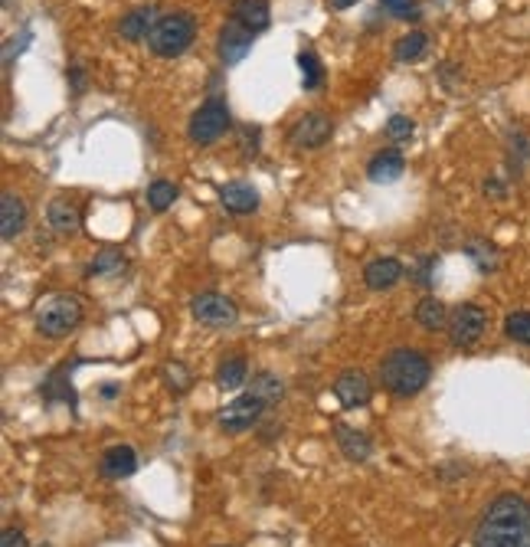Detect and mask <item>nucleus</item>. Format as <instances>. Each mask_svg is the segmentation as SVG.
Listing matches in <instances>:
<instances>
[{
  "label": "nucleus",
  "mask_w": 530,
  "mask_h": 547,
  "mask_svg": "<svg viewBox=\"0 0 530 547\" xmlns=\"http://www.w3.org/2000/svg\"><path fill=\"white\" fill-rule=\"evenodd\" d=\"M475 547H530V502L498 495L475 527Z\"/></svg>",
  "instance_id": "nucleus-1"
},
{
  "label": "nucleus",
  "mask_w": 530,
  "mask_h": 547,
  "mask_svg": "<svg viewBox=\"0 0 530 547\" xmlns=\"http://www.w3.org/2000/svg\"><path fill=\"white\" fill-rule=\"evenodd\" d=\"M380 377H383V387L393 396H416L422 387L429 384L432 364L429 357L412 351V347H396V351H390V355L383 357Z\"/></svg>",
  "instance_id": "nucleus-2"
},
{
  "label": "nucleus",
  "mask_w": 530,
  "mask_h": 547,
  "mask_svg": "<svg viewBox=\"0 0 530 547\" xmlns=\"http://www.w3.org/2000/svg\"><path fill=\"white\" fill-rule=\"evenodd\" d=\"M193 40H197V20H193V13L174 11V13H164L154 23V30L148 37V46L160 60H177V56H183V53L191 50Z\"/></svg>",
  "instance_id": "nucleus-3"
},
{
  "label": "nucleus",
  "mask_w": 530,
  "mask_h": 547,
  "mask_svg": "<svg viewBox=\"0 0 530 547\" xmlns=\"http://www.w3.org/2000/svg\"><path fill=\"white\" fill-rule=\"evenodd\" d=\"M82 302L76 295L69 292H56V295H46L40 305H37V312H33V322H37V331L43 338H66L72 335L82 322Z\"/></svg>",
  "instance_id": "nucleus-4"
},
{
  "label": "nucleus",
  "mask_w": 530,
  "mask_h": 547,
  "mask_svg": "<svg viewBox=\"0 0 530 547\" xmlns=\"http://www.w3.org/2000/svg\"><path fill=\"white\" fill-rule=\"evenodd\" d=\"M230 125H232L230 105H226L223 99H207V102L200 105V109H197V112L191 115L187 135H191V142H193V144L207 148V144L220 142Z\"/></svg>",
  "instance_id": "nucleus-5"
},
{
  "label": "nucleus",
  "mask_w": 530,
  "mask_h": 547,
  "mask_svg": "<svg viewBox=\"0 0 530 547\" xmlns=\"http://www.w3.org/2000/svg\"><path fill=\"white\" fill-rule=\"evenodd\" d=\"M488 328V312L481 305H459L449 314V338L455 347H475Z\"/></svg>",
  "instance_id": "nucleus-6"
},
{
  "label": "nucleus",
  "mask_w": 530,
  "mask_h": 547,
  "mask_svg": "<svg viewBox=\"0 0 530 547\" xmlns=\"http://www.w3.org/2000/svg\"><path fill=\"white\" fill-rule=\"evenodd\" d=\"M330 135H334V122H330L328 115L308 112L289 128V142L295 148H301V151H318V148L328 144Z\"/></svg>",
  "instance_id": "nucleus-7"
},
{
  "label": "nucleus",
  "mask_w": 530,
  "mask_h": 547,
  "mask_svg": "<svg viewBox=\"0 0 530 547\" xmlns=\"http://www.w3.org/2000/svg\"><path fill=\"white\" fill-rule=\"evenodd\" d=\"M262 413H265V404H262L259 396L242 394L223 406L216 420H220V426L226 429V433H246V429H252V426L259 423Z\"/></svg>",
  "instance_id": "nucleus-8"
},
{
  "label": "nucleus",
  "mask_w": 530,
  "mask_h": 547,
  "mask_svg": "<svg viewBox=\"0 0 530 547\" xmlns=\"http://www.w3.org/2000/svg\"><path fill=\"white\" fill-rule=\"evenodd\" d=\"M191 312L193 318L200 324H207V328H226V324L236 322V305H232V298H226V295L220 292H200L197 298L191 302Z\"/></svg>",
  "instance_id": "nucleus-9"
},
{
  "label": "nucleus",
  "mask_w": 530,
  "mask_h": 547,
  "mask_svg": "<svg viewBox=\"0 0 530 547\" xmlns=\"http://www.w3.org/2000/svg\"><path fill=\"white\" fill-rule=\"evenodd\" d=\"M252 43H256V33H249L246 27H240L236 20H230L220 30V40H216V53H220L223 66H236L249 56Z\"/></svg>",
  "instance_id": "nucleus-10"
},
{
  "label": "nucleus",
  "mask_w": 530,
  "mask_h": 547,
  "mask_svg": "<svg viewBox=\"0 0 530 547\" xmlns=\"http://www.w3.org/2000/svg\"><path fill=\"white\" fill-rule=\"evenodd\" d=\"M371 394H373V387H371V380H367L363 371H344V374L334 380V396L340 400L344 410L367 406L371 404Z\"/></svg>",
  "instance_id": "nucleus-11"
},
{
  "label": "nucleus",
  "mask_w": 530,
  "mask_h": 547,
  "mask_svg": "<svg viewBox=\"0 0 530 547\" xmlns=\"http://www.w3.org/2000/svg\"><path fill=\"white\" fill-rule=\"evenodd\" d=\"M403 275H406V269H403L400 259L380 256V259L367 263V269H363V282H367L371 292H390L393 285L403 282Z\"/></svg>",
  "instance_id": "nucleus-12"
},
{
  "label": "nucleus",
  "mask_w": 530,
  "mask_h": 547,
  "mask_svg": "<svg viewBox=\"0 0 530 547\" xmlns=\"http://www.w3.org/2000/svg\"><path fill=\"white\" fill-rule=\"evenodd\" d=\"M46 220H50V230L56 236H76L82 226L79 203L69 200V197H56V200H50V207H46Z\"/></svg>",
  "instance_id": "nucleus-13"
},
{
  "label": "nucleus",
  "mask_w": 530,
  "mask_h": 547,
  "mask_svg": "<svg viewBox=\"0 0 530 547\" xmlns=\"http://www.w3.org/2000/svg\"><path fill=\"white\" fill-rule=\"evenodd\" d=\"M23 226H27V203L13 191H4V197H0V236L11 243L23 233Z\"/></svg>",
  "instance_id": "nucleus-14"
},
{
  "label": "nucleus",
  "mask_w": 530,
  "mask_h": 547,
  "mask_svg": "<svg viewBox=\"0 0 530 547\" xmlns=\"http://www.w3.org/2000/svg\"><path fill=\"white\" fill-rule=\"evenodd\" d=\"M403 171H406V158H403L396 148H383V151H377L371 161H367V177H371L373 184L400 181Z\"/></svg>",
  "instance_id": "nucleus-15"
},
{
  "label": "nucleus",
  "mask_w": 530,
  "mask_h": 547,
  "mask_svg": "<svg viewBox=\"0 0 530 547\" xmlns=\"http://www.w3.org/2000/svg\"><path fill=\"white\" fill-rule=\"evenodd\" d=\"M220 203L230 213H236V216H246V213L259 210V191L246 181H230L220 191Z\"/></svg>",
  "instance_id": "nucleus-16"
},
{
  "label": "nucleus",
  "mask_w": 530,
  "mask_h": 547,
  "mask_svg": "<svg viewBox=\"0 0 530 547\" xmlns=\"http://www.w3.org/2000/svg\"><path fill=\"white\" fill-rule=\"evenodd\" d=\"M232 20L240 23V27H246L249 33L269 30L272 23L269 0H232Z\"/></svg>",
  "instance_id": "nucleus-17"
},
{
  "label": "nucleus",
  "mask_w": 530,
  "mask_h": 547,
  "mask_svg": "<svg viewBox=\"0 0 530 547\" xmlns=\"http://www.w3.org/2000/svg\"><path fill=\"white\" fill-rule=\"evenodd\" d=\"M158 20H160V17H158V11H154V7H135V11L125 13V17H121V23H118L121 40H128V43L148 40Z\"/></svg>",
  "instance_id": "nucleus-18"
},
{
  "label": "nucleus",
  "mask_w": 530,
  "mask_h": 547,
  "mask_svg": "<svg viewBox=\"0 0 530 547\" xmlns=\"http://www.w3.org/2000/svg\"><path fill=\"white\" fill-rule=\"evenodd\" d=\"M338 446L350 462H367L373 453L371 436L361 433V429H354V426H338Z\"/></svg>",
  "instance_id": "nucleus-19"
},
{
  "label": "nucleus",
  "mask_w": 530,
  "mask_h": 547,
  "mask_svg": "<svg viewBox=\"0 0 530 547\" xmlns=\"http://www.w3.org/2000/svg\"><path fill=\"white\" fill-rule=\"evenodd\" d=\"M138 469V453L131 446H111L102 456V476L105 478H128Z\"/></svg>",
  "instance_id": "nucleus-20"
},
{
  "label": "nucleus",
  "mask_w": 530,
  "mask_h": 547,
  "mask_svg": "<svg viewBox=\"0 0 530 547\" xmlns=\"http://www.w3.org/2000/svg\"><path fill=\"white\" fill-rule=\"evenodd\" d=\"M416 322H420V328H426V331H442V328H449V308H445V302H439V298H422L420 305H416Z\"/></svg>",
  "instance_id": "nucleus-21"
},
{
  "label": "nucleus",
  "mask_w": 530,
  "mask_h": 547,
  "mask_svg": "<svg viewBox=\"0 0 530 547\" xmlns=\"http://www.w3.org/2000/svg\"><path fill=\"white\" fill-rule=\"evenodd\" d=\"M246 380H249V364H246V357H223L220 367H216V384H220L223 390H240Z\"/></svg>",
  "instance_id": "nucleus-22"
},
{
  "label": "nucleus",
  "mask_w": 530,
  "mask_h": 547,
  "mask_svg": "<svg viewBox=\"0 0 530 547\" xmlns=\"http://www.w3.org/2000/svg\"><path fill=\"white\" fill-rule=\"evenodd\" d=\"M249 394H256L262 404L272 406V404H279L281 396H285V384H281V377H275L272 371H262V374L252 377Z\"/></svg>",
  "instance_id": "nucleus-23"
},
{
  "label": "nucleus",
  "mask_w": 530,
  "mask_h": 547,
  "mask_svg": "<svg viewBox=\"0 0 530 547\" xmlns=\"http://www.w3.org/2000/svg\"><path fill=\"white\" fill-rule=\"evenodd\" d=\"M426 46H429V37H426L422 30H412V33H406V37L396 40L393 56H396V62H412V60H420L422 53H426Z\"/></svg>",
  "instance_id": "nucleus-24"
},
{
  "label": "nucleus",
  "mask_w": 530,
  "mask_h": 547,
  "mask_svg": "<svg viewBox=\"0 0 530 547\" xmlns=\"http://www.w3.org/2000/svg\"><path fill=\"white\" fill-rule=\"evenodd\" d=\"M125 269H128V259L118 249H102L89 263V275H121Z\"/></svg>",
  "instance_id": "nucleus-25"
},
{
  "label": "nucleus",
  "mask_w": 530,
  "mask_h": 547,
  "mask_svg": "<svg viewBox=\"0 0 530 547\" xmlns=\"http://www.w3.org/2000/svg\"><path fill=\"white\" fill-rule=\"evenodd\" d=\"M465 253H469L471 263L478 265V273H494L498 269V249L488 240H471Z\"/></svg>",
  "instance_id": "nucleus-26"
},
{
  "label": "nucleus",
  "mask_w": 530,
  "mask_h": 547,
  "mask_svg": "<svg viewBox=\"0 0 530 547\" xmlns=\"http://www.w3.org/2000/svg\"><path fill=\"white\" fill-rule=\"evenodd\" d=\"M174 200H177V187L170 181H154L148 187V207L154 213H167L174 207Z\"/></svg>",
  "instance_id": "nucleus-27"
},
{
  "label": "nucleus",
  "mask_w": 530,
  "mask_h": 547,
  "mask_svg": "<svg viewBox=\"0 0 530 547\" xmlns=\"http://www.w3.org/2000/svg\"><path fill=\"white\" fill-rule=\"evenodd\" d=\"M298 69H301V86L305 89H318L321 82H324V69H321V60L314 56L311 50L298 53Z\"/></svg>",
  "instance_id": "nucleus-28"
},
{
  "label": "nucleus",
  "mask_w": 530,
  "mask_h": 547,
  "mask_svg": "<svg viewBox=\"0 0 530 547\" xmlns=\"http://www.w3.org/2000/svg\"><path fill=\"white\" fill-rule=\"evenodd\" d=\"M504 335L510 341H518V345L530 347V312H510L504 318Z\"/></svg>",
  "instance_id": "nucleus-29"
},
{
  "label": "nucleus",
  "mask_w": 530,
  "mask_h": 547,
  "mask_svg": "<svg viewBox=\"0 0 530 547\" xmlns=\"http://www.w3.org/2000/svg\"><path fill=\"white\" fill-rule=\"evenodd\" d=\"M164 380H167V387L174 394H187L193 384V374L181 364V361H174V364H164Z\"/></svg>",
  "instance_id": "nucleus-30"
},
{
  "label": "nucleus",
  "mask_w": 530,
  "mask_h": 547,
  "mask_svg": "<svg viewBox=\"0 0 530 547\" xmlns=\"http://www.w3.org/2000/svg\"><path fill=\"white\" fill-rule=\"evenodd\" d=\"M383 11L396 20H420V4L416 0H380Z\"/></svg>",
  "instance_id": "nucleus-31"
},
{
  "label": "nucleus",
  "mask_w": 530,
  "mask_h": 547,
  "mask_svg": "<svg viewBox=\"0 0 530 547\" xmlns=\"http://www.w3.org/2000/svg\"><path fill=\"white\" fill-rule=\"evenodd\" d=\"M412 132H416V122L406 118V115H393L390 122H387V135H390L393 142H406Z\"/></svg>",
  "instance_id": "nucleus-32"
},
{
  "label": "nucleus",
  "mask_w": 530,
  "mask_h": 547,
  "mask_svg": "<svg viewBox=\"0 0 530 547\" xmlns=\"http://www.w3.org/2000/svg\"><path fill=\"white\" fill-rule=\"evenodd\" d=\"M66 79H69V86H72V92H76V95H82V92H86V86H89V79H86V69H82V66H69Z\"/></svg>",
  "instance_id": "nucleus-33"
},
{
  "label": "nucleus",
  "mask_w": 530,
  "mask_h": 547,
  "mask_svg": "<svg viewBox=\"0 0 530 547\" xmlns=\"http://www.w3.org/2000/svg\"><path fill=\"white\" fill-rule=\"evenodd\" d=\"M0 547H30V544H27L23 531H17V527H7V531H4V537H0Z\"/></svg>",
  "instance_id": "nucleus-34"
},
{
  "label": "nucleus",
  "mask_w": 530,
  "mask_h": 547,
  "mask_svg": "<svg viewBox=\"0 0 530 547\" xmlns=\"http://www.w3.org/2000/svg\"><path fill=\"white\" fill-rule=\"evenodd\" d=\"M432 269H436V256L422 259L420 273H416V282H420V285H432Z\"/></svg>",
  "instance_id": "nucleus-35"
},
{
  "label": "nucleus",
  "mask_w": 530,
  "mask_h": 547,
  "mask_svg": "<svg viewBox=\"0 0 530 547\" xmlns=\"http://www.w3.org/2000/svg\"><path fill=\"white\" fill-rule=\"evenodd\" d=\"M485 193H491V197H504V184H501V181H485Z\"/></svg>",
  "instance_id": "nucleus-36"
},
{
  "label": "nucleus",
  "mask_w": 530,
  "mask_h": 547,
  "mask_svg": "<svg viewBox=\"0 0 530 547\" xmlns=\"http://www.w3.org/2000/svg\"><path fill=\"white\" fill-rule=\"evenodd\" d=\"M357 0H328V7L330 11H347V7H354Z\"/></svg>",
  "instance_id": "nucleus-37"
},
{
  "label": "nucleus",
  "mask_w": 530,
  "mask_h": 547,
  "mask_svg": "<svg viewBox=\"0 0 530 547\" xmlns=\"http://www.w3.org/2000/svg\"><path fill=\"white\" fill-rule=\"evenodd\" d=\"M220 547H232V544H220Z\"/></svg>",
  "instance_id": "nucleus-38"
}]
</instances>
